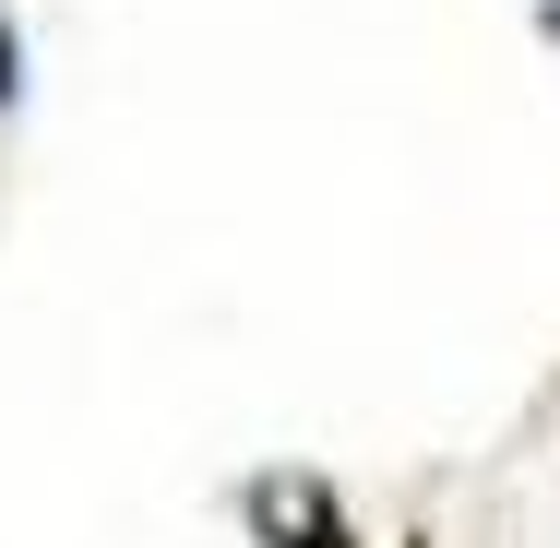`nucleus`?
Masks as SVG:
<instances>
[{
  "mask_svg": "<svg viewBox=\"0 0 560 548\" xmlns=\"http://www.w3.org/2000/svg\"><path fill=\"white\" fill-rule=\"evenodd\" d=\"M250 525L275 548H346V513H335L323 477H262V489H250Z\"/></svg>",
  "mask_w": 560,
  "mask_h": 548,
  "instance_id": "obj_1",
  "label": "nucleus"
},
{
  "mask_svg": "<svg viewBox=\"0 0 560 548\" xmlns=\"http://www.w3.org/2000/svg\"><path fill=\"white\" fill-rule=\"evenodd\" d=\"M0 96H12V36H0Z\"/></svg>",
  "mask_w": 560,
  "mask_h": 548,
  "instance_id": "obj_2",
  "label": "nucleus"
}]
</instances>
